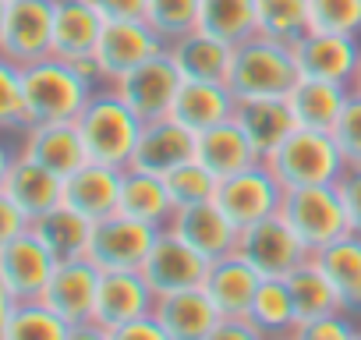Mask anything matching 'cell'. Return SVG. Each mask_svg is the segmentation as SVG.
I'll list each match as a JSON object with an SVG mask.
<instances>
[{"mask_svg":"<svg viewBox=\"0 0 361 340\" xmlns=\"http://www.w3.org/2000/svg\"><path fill=\"white\" fill-rule=\"evenodd\" d=\"M234 121L241 124V131L248 135V142L255 145L262 159L298 128L287 99H238Z\"/></svg>","mask_w":361,"mask_h":340,"instance_id":"obj_31","label":"cell"},{"mask_svg":"<svg viewBox=\"0 0 361 340\" xmlns=\"http://www.w3.org/2000/svg\"><path fill=\"white\" fill-rule=\"evenodd\" d=\"M329 135H333L343 163L347 166H361V96L357 92L347 96V103H343V110H340V117H336Z\"/></svg>","mask_w":361,"mask_h":340,"instance_id":"obj_42","label":"cell"},{"mask_svg":"<svg viewBox=\"0 0 361 340\" xmlns=\"http://www.w3.org/2000/svg\"><path fill=\"white\" fill-rule=\"evenodd\" d=\"M152 315L170 333V340H206V333L224 319L202 287L173 291V294H156Z\"/></svg>","mask_w":361,"mask_h":340,"instance_id":"obj_22","label":"cell"},{"mask_svg":"<svg viewBox=\"0 0 361 340\" xmlns=\"http://www.w3.org/2000/svg\"><path fill=\"white\" fill-rule=\"evenodd\" d=\"M103 22H142L149 0H92Z\"/></svg>","mask_w":361,"mask_h":340,"instance_id":"obj_47","label":"cell"},{"mask_svg":"<svg viewBox=\"0 0 361 340\" xmlns=\"http://www.w3.org/2000/svg\"><path fill=\"white\" fill-rule=\"evenodd\" d=\"M283 284H287V291H290L298 322L343 312V308H340V298H336V287L329 284V277L322 273V266L315 262V255H308L298 269H290V273L283 277Z\"/></svg>","mask_w":361,"mask_h":340,"instance_id":"obj_33","label":"cell"},{"mask_svg":"<svg viewBox=\"0 0 361 340\" xmlns=\"http://www.w3.org/2000/svg\"><path fill=\"white\" fill-rule=\"evenodd\" d=\"M248 319L262 336H290L294 326H298V312H294L287 284L283 280H262L255 298H252Z\"/></svg>","mask_w":361,"mask_h":340,"instance_id":"obj_35","label":"cell"},{"mask_svg":"<svg viewBox=\"0 0 361 340\" xmlns=\"http://www.w3.org/2000/svg\"><path fill=\"white\" fill-rule=\"evenodd\" d=\"M350 92L361 96V57H357V71H354V78H350Z\"/></svg>","mask_w":361,"mask_h":340,"instance_id":"obj_52","label":"cell"},{"mask_svg":"<svg viewBox=\"0 0 361 340\" xmlns=\"http://www.w3.org/2000/svg\"><path fill=\"white\" fill-rule=\"evenodd\" d=\"M354 340H361V329H357V336H354Z\"/></svg>","mask_w":361,"mask_h":340,"instance_id":"obj_55","label":"cell"},{"mask_svg":"<svg viewBox=\"0 0 361 340\" xmlns=\"http://www.w3.org/2000/svg\"><path fill=\"white\" fill-rule=\"evenodd\" d=\"M166 57L173 61L180 82H227L234 47L209 36L206 29H192L166 43Z\"/></svg>","mask_w":361,"mask_h":340,"instance_id":"obj_20","label":"cell"},{"mask_svg":"<svg viewBox=\"0 0 361 340\" xmlns=\"http://www.w3.org/2000/svg\"><path fill=\"white\" fill-rule=\"evenodd\" d=\"M266 340H294V336H266Z\"/></svg>","mask_w":361,"mask_h":340,"instance_id":"obj_54","label":"cell"},{"mask_svg":"<svg viewBox=\"0 0 361 340\" xmlns=\"http://www.w3.org/2000/svg\"><path fill=\"white\" fill-rule=\"evenodd\" d=\"M15 152H18V149H8L4 142H0V188H4V178H8V170H11V163H15Z\"/></svg>","mask_w":361,"mask_h":340,"instance_id":"obj_51","label":"cell"},{"mask_svg":"<svg viewBox=\"0 0 361 340\" xmlns=\"http://www.w3.org/2000/svg\"><path fill=\"white\" fill-rule=\"evenodd\" d=\"M209 269V259H202L188 241H180L173 231H156V241L142 262V277L152 287V294H173V291H188L202 287Z\"/></svg>","mask_w":361,"mask_h":340,"instance_id":"obj_10","label":"cell"},{"mask_svg":"<svg viewBox=\"0 0 361 340\" xmlns=\"http://www.w3.org/2000/svg\"><path fill=\"white\" fill-rule=\"evenodd\" d=\"M361 57V36H340V32H308L294 43V61L301 78H319L333 85H347L357 71Z\"/></svg>","mask_w":361,"mask_h":340,"instance_id":"obj_14","label":"cell"},{"mask_svg":"<svg viewBox=\"0 0 361 340\" xmlns=\"http://www.w3.org/2000/svg\"><path fill=\"white\" fill-rule=\"evenodd\" d=\"M68 340H110V329L99 326L96 319H89V322L71 326V329H68Z\"/></svg>","mask_w":361,"mask_h":340,"instance_id":"obj_49","label":"cell"},{"mask_svg":"<svg viewBox=\"0 0 361 340\" xmlns=\"http://www.w3.org/2000/svg\"><path fill=\"white\" fill-rule=\"evenodd\" d=\"M195 159V131H188L180 121H173L170 114L142 121L138 131V145L131 156L135 170H145V174H170L173 166Z\"/></svg>","mask_w":361,"mask_h":340,"instance_id":"obj_16","label":"cell"},{"mask_svg":"<svg viewBox=\"0 0 361 340\" xmlns=\"http://www.w3.org/2000/svg\"><path fill=\"white\" fill-rule=\"evenodd\" d=\"M11 312H15V298L4 291V284H0V340L8 336V322H11Z\"/></svg>","mask_w":361,"mask_h":340,"instance_id":"obj_50","label":"cell"},{"mask_svg":"<svg viewBox=\"0 0 361 340\" xmlns=\"http://www.w3.org/2000/svg\"><path fill=\"white\" fill-rule=\"evenodd\" d=\"M199 4L202 0H149L145 4V22L152 25V32L163 43H170L177 36L199 29Z\"/></svg>","mask_w":361,"mask_h":340,"instance_id":"obj_39","label":"cell"},{"mask_svg":"<svg viewBox=\"0 0 361 340\" xmlns=\"http://www.w3.org/2000/svg\"><path fill=\"white\" fill-rule=\"evenodd\" d=\"M29 231L43 241V248L57 259V262H68V259H85L89 252V238H92V220H85L82 213H75L71 206H54L50 213L36 217L29 224Z\"/></svg>","mask_w":361,"mask_h":340,"instance_id":"obj_32","label":"cell"},{"mask_svg":"<svg viewBox=\"0 0 361 340\" xmlns=\"http://www.w3.org/2000/svg\"><path fill=\"white\" fill-rule=\"evenodd\" d=\"M68 322L43 301H15L4 340H68Z\"/></svg>","mask_w":361,"mask_h":340,"instance_id":"obj_37","label":"cell"},{"mask_svg":"<svg viewBox=\"0 0 361 340\" xmlns=\"http://www.w3.org/2000/svg\"><path fill=\"white\" fill-rule=\"evenodd\" d=\"M234 255H241L262 280H283L290 269H298L312 252L298 241V234L287 227V220L276 213V217H266L252 227H245L238 234V248Z\"/></svg>","mask_w":361,"mask_h":340,"instance_id":"obj_6","label":"cell"},{"mask_svg":"<svg viewBox=\"0 0 361 340\" xmlns=\"http://www.w3.org/2000/svg\"><path fill=\"white\" fill-rule=\"evenodd\" d=\"M312 32L361 36V0H308Z\"/></svg>","mask_w":361,"mask_h":340,"instance_id":"obj_40","label":"cell"},{"mask_svg":"<svg viewBox=\"0 0 361 340\" xmlns=\"http://www.w3.org/2000/svg\"><path fill=\"white\" fill-rule=\"evenodd\" d=\"M152 241H156V231H152V227L114 213V217H103V220L92 224V238H89L85 259H89L99 273L142 269V262H145Z\"/></svg>","mask_w":361,"mask_h":340,"instance_id":"obj_8","label":"cell"},{"mask_svg":"<svg viewBox=\"0 0 361 340\" xmlns=\"http://www.w3.org/2000/svg\"><path fill=\"white\" fill-rule=\"evenodd\" d=\"M75 124L82 131L85 156L92 163H103V166H114V170H128L131 166L142 121L131 114V107L110 85H99L89 96V103L82 107Z\"/></svg>","mask_w":361,"mask_h":340,"instance_id":"obj_1","label":"cell"},{"mask_svg":"<svg viewBox=\"0 0 361 340\" xmlns=\"http://www.w3.org/2000/svg\"><path fill=\"white\" fill-rule=\"evenodd\" d=\"M280 217L298 234V241L315 255L336 238L350 234L347 217L336 195V185H312V188H287L280 202Z\"/></svg>","mask_w":361,"mask_h":340,"instance_id":"obj_5","label":"cell"},{"mask_svg":"<svg viewBox=\"0 0 361 340\" xmlns=\"http://www.w3.org/2000/svg\"><path fill=\"white\" fill-rule=\"evenodd\" d=\"M8 4L11 0H0V32H4V22H8Z\"/></svg>","mask_w":361,"mask_h":340,"instance_id":"obj_53","label":"cell"},{"mask_svg":"<svg viewBox=\"0 0 361 340\" xmlns=\"http://www.w3.org/2000/svg\"><path fill=\"white\" fill-rule=\"evenodd\" d=\"M110 340H170V333L159 326V319L149 312V315H138L124 326H114L110 329Z\"/></svg>","mask_w":361,"mask_h":340,"instance_id":"obj_45","label":"cell"},{"mask_svg":"<svg viewBox=\"0 0 361 340\" xmlns=\"http://www.w3.org/2000/svg\"><path fill=\"white\" fill-rule=\"evenodd\" d=\"M195 159L216 178H231L238 170L259 163L262 156L255 152V145L248 142V135L241 131V124L231 117L209 131H199L195 135Z\"/></svg>","mask_w":361,"mask_h":340,"instance_id":"obj_28","label":"cell"},{"mask_svg":"<svg viewBox=\"0 0 361 340\" xmlns=\"http://www.w3.org/2000/svg\"><path fill=\"white\" fill-rule=\"evenodd\" d=\"M29 217L4 195V192H0V248H4V245H11L15 238H22L25 231H29Z\"/></svg>","mask_w":361,"mask_h":340,"instance_id":"obj_46","label":"cell"},{"mask_svg":"<svg viewBox=\"0 0 361 340\" xmlns=\"http://www.w3.org/2000/svg\"><path fill=\"white\" fill-rule=\"evenodd\" d=\"M206 340H266V336L252 326V319L234 315V319H220V322L206 333Z\"/></svg>","mask_w":361,"mask_h":340,"instance_id":"obj_48","label":"cell"},{"mask_svg":"<svg viewBox=\"0 0 361 340\" xmlns=\"http://www.w3.org/2000/svg\"><path fill=\"white\" fill-rule=\"evenodd\" d=\"M54 4L57 0H11L0 32V54L15 64H32L54 54Z\"/></svg>","mask_w":361,"mask_h":340,"instance_id":"obj_9","label":"cell"},{"mask_svg":"<svg viewBox=\"0 0 361 340\" xmlns=\"http://www.w3.org/2000/svg\"><path fill=\"white\" fill-rule=\"evenodd\" d=\"M259 284H262V277L241 255H224V259L209 262L202 291L209 294V301L216 305V312L224 319H234V315L248 319V308H252V298H255Z\"/></svg>","mask_w":361,"mask_h":340,"instance_id":"obj_25","label":"cell"},{"mask_svg":"<svg viewBox=\"0 0 361 340\" xmlns=\"http://www.w3.org/2000/svg\"><path fill=\"white\" fill-rule=\"evenodd\" d=\"M110 89L131 107V114L138 121H152V117L170 114V103L180 89V75H177L173 61L163 50V54L149 57L145 64H138L135 71L121 75Z\"/></svg>","mask_w":361,"mask_h":340,"instance_id":"obj_11","label":"cell"},{"mask_svg":"<svg viewBox=\"0 0 361 340\" xmlns=\"http://www.w3.org/2000/svg\"><path fill=\"white\" fill-rule=\"evenodd\" d=\"M25 128V99H22V64L0 54V131Z\"/></svg>","mask_w":361,"mask_h":340,"instance_id":"obj_41","label":"cell"},{"mask_svg":"<svg viewBox=\"0 0 361 340\" xmlns=\"http://www.w3.org/2000/svg\"><path fill=\"white\" fill-rule=\"evenodd\" d=\"M280 188H312V185H336V178L347 170L336 142L329 131L294 128L266 159H262Z\"/></svg>","mask_w":361,"mask_h":340,"instance_id":"obj_4","label":"cell"},{"mask_svg":"<svg viewBox=\"0 0 361 340\" xmlns=\"http://www.w3.org/2000/svg\"><path fill=\"white\" fill-rule=\"evenodd\" d=\"M166 43L152 32V25L142 22H106L99 47H96V64L103 75V85H114L121 75L135 71L138 64H145L149 57L163 54Z\"/></svg>","mask_w":361,"mask_h":340,"instance_id":"obj_12","label":"cell"},{"mask_svg":"<svg viewBox=\"0 0 361 340\" xmlns=\"http://www.w3.org/2000/svg\"><path fill=\"white\" fill-rule=\"evenodd\" d=\"M199 29L209 36L238 47L259 32L255 25V0H202L199 4Z\"/></svg>","mask_w":361,"mask_h":340,"instance_id":"obj_34","label":"cell"},{"mask_svg":"<svg viewBox=\"0 0 361 340\" xmlns=\"http://www.w3.org/2000/svg\"><path fill=\"white\" fill-rule=\"evenodd\" d=\"M280 202H283V188L262 159L238 170L231 178H220V185H216V206L231 217V224L238 231H245L266 217H276Z\"/></svg>","mask_w":361,"mask_h":340,"instance_id":"obj_7","label":"cell"},{"mask_svg":"<svg viewBox=\"0 0 361 340\" xmlns=\"http://www.w3.org/2000/svg\"><path fill=\"white\" fill-rule=\"evenodd\" d=\"M163 181H166V192H170V199H173L177 210L216 199V185H220V178L209 174L199 159H188V163L173 166L170 174H163Z\"/></svg>","mask_w":361,"mask_h":340,"instance_id":"obj_38","label":"cell"},{"mask_svg":"<svg viewBox=\"0 0 361 340\" xmlns=\"http://www.w3.org/2000/svg\"><path fill=\"white\" fill-rule=\"evenodd\" d=\"M255 25L262 36L294 47L312 32L308 0H255Z\"/></svg>","mask_w":361,"mask_h":340,"instance_id":"obj_36","label":"cell"},{"mask_svg":"<svg viewBox=\"0 0 361 340\" xmlns=\"http://www.w3.org/2000/svg\"><path fill=\"white\" fill-rule=\"evenodd\" d=\"M152 287L145 284L142 269H114V273H103L99 277V291H96V312L92 319L106 329L114 326H124L138 315H149L152 312Z\"/></svg>","mask_w":361,"mask_h":340,"instance_id":"obj_19","label":"cell"},{"mask_svg":"<svg viewBox=\"0 0 361 340\" xmlns=\"http://www.w3.org/2000/svg\"><path fill=\"white\" fill-rule=\"evenodd\" d=\"M315 262L322 266V273L336 287L340 308L347 315L361 319V238L357 234L336 238L333 245H326L322 252H315Z\"/></svg>","mask_w":361,"mask_h":340,"instance_id":"obj_29","label":"cell"},{"mask_svg":"<svg viewBox=\"0 0 361 340\" xmlns=\"http://www.w3.org/2000/svg\"><path fill=\"white\" fill-rule=\"evenodd\" d=\"M361 329V322L347 312H333V315H319V319H305L294 326V340H354Z\"/></svg>","mask_w":361,"mask_h":340,"instance_id":"obj_43","label":"cell"},{"mask_svg":"<svg viewBox=\"0 0 361 340\" xmlns=\"http://www.w3.org/2000/svg\"><path fill=\"white\" fill-rule=\"evenodd\" d=\"M121 174L124 170L103 166V163H82L75 174L64 178L61 185V202L82 213L85 220H103L117 213V195H121Z\"/></svg>","mask_w":361,"mask_h":340,"instance_id":"obj_21","label":"cell"},{"mask_svg":"<svg viewBox=\"0 0 361 340\" xmlns=\"http://www.w3.org/2000/svg\"><path fill=\"white\" fill-rule=\"evenodd\" d=\"M298 78L301 71L294 61V47L276 43L262 32L234 47L227 85L238 99H287Z\"/></svg>","mask_w":361,"mask_h":340,"instance_id":"obj_2","label":"cell"},{"mask_svg":"<svg viewBox=\"0 0 361 340\" xmlns=\"http://www.w3.org/2000/svg\"><path fill=\"white\" fill-rule=\"evenodd\" d=\"M336 195L347 217V231L361 238V166H347L336 178Z\"/></svg>","mask_w":361,"mask_h":340,"instance_id":"obj_44","label":"cell"},{"mask_svg":"<svg viewBox=\"0 0 361 340\" xmlns=\"http://www.w3.org/2000/svg\"><path fill=\"white\" fill-rule=\"evenodd\" d=\"M106 22L92 0H57L54 4V57L82 61L99 47Z\"/></svg>","mask_w":361,"mask_h":340,"instance_id":"obj_23","label":"cell"},{"mask_svg":"<svg viewBox=\"0 0 361 340\" xmlns=\"http://www.w3.org/2000/svg\"><path fill=\"white\" fill-rule=\"evenodd\" d=\"M347 96H350L347 85H333V82H319V78H298V85L287 92V107H290L298 128L333 131Z\"/></svg>","mask_w":361,"mask_h":340,"instance_id":"obj_30","label":"cell"},{"mask_svg":"<svg viewBox=\"0 0 361 340\" xmlns=\"http://www.w3.org/2000/svg\"><path fill=\"white\" fill-rule=\"evenodd\" d=\"M96 92L92 82H85L71 61L43 57L22 68V99H25V128L47 124V121H75L89 96Z\"/></svg>","mask_w":361,"mask_h":340,"instance_id":"obj_3","label":"cell"},{"mask_svg":"<svg viewBox=\"0 0 361 340\" xmlns=\"http://www.w3.org/2000/svg\"><path fill=\"white\" fill-rule=\"evenodd\" d=\"M166 231H173L180 241H188L202 259H224V255H234L238 248V227L231 224V217L216 206V199L209 202H195V206H180L173 210Z\"/></svg>","mask_w":361,"mask_h":340,"instance_id":"obj_15","label":"cell"},{"mask_svg":"<svg viewBox=\"0 0 361 340\" xmlns=\"http://www.w3.org/2000/svg\"><path fill=\"white\" fill-rule=\"evenodd\" d=\"M234 107H238V96L231 92L227 82H180V89L170 103V117L199 135V131H209V128L231 121Z\"/></svg>","mask_w":361,"mask_h":340,"instance_id":"obj_24","label":"cell"},{"mask_svg":"<svg viewBox=\"0 0 361 340\" xmlns=\"http://www.w3.org/2000/svg\"><path fill=\"white\" fill-rule=\"evenodd\" d=\"M18 152L29 156L32 163L47 166L57 178H68L82 163H89L85 142H82V131H78L75 121H47V124L22 128Z\"/></svg>","mask_w":361,"mask_h":340,"instance_id":"obj_17","label":"cell"},{"mask_svg":"<svg viewBox=\"0 0 361 340\" xmlns=\"http://www.w3.org/2000/svg\"><path fill=\"white\" fill-rule=\"evenodd\" d=\"M99 269L89 262V259H68V262H57L39 301L57 312L68 326H78V322H89L92 312H96V291H99Z\"/></svg>","mask_w":361,"mask_h":340,"instance_id":"obj_13","label":"cell"},{"mask_svg":"<svg viewBox=\"0 0 361 340\" xmlns=\"http://www.w3.org/2000/svg\"><path fill=\"white\" fill-rule=\"evenodd\" d=\"M57 259L43 248V241L32 231L0 248V284L15 301H39Z\"/></svg>","mask_w":361,"mask_h":340,"instance_id":"obj_18","label":"cell"},{"mask_svg":"<svg viewBox=\"0 0 361 340\" xmlns=\"http://www.w3.org/2000/svg\"><path fill=\"white\" fill-rule=\"evenodd\" d=\"M357 322H361V319H357Z\"/></svg>","mask_w":361,"mask_h":340,"instance_id":"obj_56","label":"cell"},{"mask_svg":"<svg viewBox=\"0 0 361 340\" xmlns=\"http://www.w3.org/2000/svg\"><path fill=\"white\" fill-rule=\"evenodd\" d=\"M61 185H64V178L50 174L47 166L32 163L29 156L15 152V163H11L0 192H4L29 220H36V217L50 213L54 206H61Z\"/></svg>","mask_w":361,"mask_h":340,"instance_id":"obj_27","label":"cell"},{"mask_svg":"<svg viewBox=\"0 0 361 340\" xmlns=\"http://www.w3.org/2000/svg\"><path fill=\"white\" fill-rule=\"evenodd\" d=\"M173 199L166 192V181L159 174H145V170L128 166L121 174V195H117V213L128 220H138L152 231H163L173 217Z\"/></svg>","mask_w":361,"mask_h":340,"instance_id":"obj_26","label":"cell"}]
</instances>
